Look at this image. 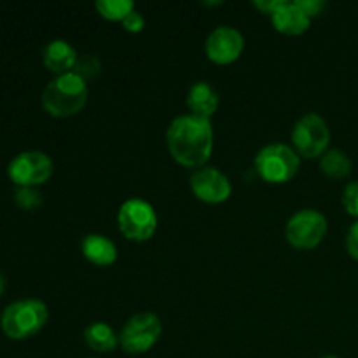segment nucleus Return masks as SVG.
Returning <instances> with one entry per match:
<instances>
[{"label": "nucleus", "mask_w": 358, "mask_h": 358, "mask_svg": "<svg viewBox=\"0 0 358 358\" xmlns=\"http://www.w3.org/2000/svg\"><path fill=\"white\" fill-rule=\"evenodd\" d=\"M245 38L233 27H217L205 41L206 56L217 65H229L243 52Z\"/></svg>", "instance_id": "11"}, {"label": "nucleus", "mask_w": 358, "mask_h": 358, "mask_svg": "<svg viewBox=\"0 0 358 358\" xmlns=\"http://www.w3.org/2000/svg\"><path fill=\"white\" fill-rule=\"evenodd\" d=\"M42 59H44L45 69L51 70L56 76H63V73H69L73 70L77 62V52L66 41L55 38L44 48Z\"/></svg>", "instance_id": "13"}, {"label": "nucleus", "mask_w": 358, "mask_h": 358, "mask_svg": "<svg viewBox=\"0 0 358 358\" xmlns=\"http://www.w3.org/2000/svg\"><path fill=\"white\" fill-rule=\"evenodd\" d=\"M72 72L77 73V76L84 80L94 79V77H98L101 73L100 58H98L96 55H91V52L77 56L76 66H73Z\"/></svg>", "instance_id": "19"}, {"label": "nucleus", "mask_w": 358, "mask_h": 358, "mask_svg": "<svg viewBox=\"0 0 358 358\" xmlns=\"http://www.w3.org/2000/svg\"><path fill=\"white\" fill-rule=\"evenodd\" d=\"M166 145L182 166L203 168L213 150L212 122L194 114L178 115L166 129Z\"/></svg>", "instance_id": "1"}, {"label": "nucleus", "mask_w": 358, "mask_h": 358, "mask_svg": "<svg viewBox=\"0 0 358 358\" xmlns=\"http://www.w3.org/2000/svg\"><path fill=\"white\" fill-rule=\"evenodd\" d=\"M55 171V163L42 150L20 152L7 166V175L17 187H37L45 184Z\"/></svg>", "instance_id": "9"}, {"label": "nucleus", "mask_w": 358, "mask_h": 358, "mask_svg": "<svg viewBox=\"0 0 358 358\" xmlns=\"http://www.w3.org/2000/svg\"><path fill=\"white\" fill-rule=\"evenodd\" d=\"M14 203L21 210H35L42 205V194L35 187H20L14 192Z\"/></svg>", "instance_id": "20"}, {"label": "nucleus", "mask_w": 358, "mask_h": 358, "mask_svg": "<svg viewBox=\"0 0 358 358\" xmlns=\"http://www.w3.org/2000/svg\"><path fill=\"white\" fill-rule=\"evenodd\" d=\"M327 229V219L324 213L313 208H303L289 219L285 236L292 247L311 250L324 241Z\"/></svg>", "instance_id": "8"}, {"label": "nucleus", "mask_w": 358, "mask_h": 358, "mask_svg": "<svg viewBox=\"0 0 358 358\" xmlns=\"http://www.w3.org/2000/svg\"><path fill=\"white\" fill-rule=\"evenodd\" d=\"M343 206L346 213L358 219V180L350 182L343 191Z\"/></svg>", "instance_id": "21"}, {"label": "nucleus", "mask_w": 358, "mask_h": 358, "mask_svg": "<svg viewBox=\"0 0 358 358\" xmlns=\"http://www.w3.org/2000/svg\"><path fill=\"white\" fill-rule=\"evenodd\" d=\"M90 91L86 80L77 73L69 72L56 76L42 91V107L55 117H70L80 112L86 105Z\"/></svg>", "instance_id": "2"}, {"label": "nucleus", "mask_w": 358, "mask_h": 358, "mask_svg": "<svg viewBox=\"0 0 358 358\" xmlns=\"http://www.w3.org/2000/svg\"><path fill=\"white\" fill-rule=\"evenodd\" d=\"M83 255L94 266H110L117 261V248L114 241L103 234H87L80 243Z\"/></svg>", "instance_id": "15"}, {"label": "nucleus", "mask_w": 358, "mask_h": 358, "mask_svg": "<svg viewBox=\"0 0 358 358\" xmlns=\"http://www.w3.org/2000/svg\"><path fill=\"white\" fill-rule=\"evenodd\" d=\"M191 189L194 196L201 201L210 203V205H219L224 203L233 192L229 178L213 166L198 168L189 178Z\"/></svg>", "instance_id": "10"}, {"label": "nucleus", "mask_w": 358, "mask_h": 358, "mask_svg": "<svg viewBox=\"0 0 358 358\" xmlns=\"http://www.w3.org/2000/svg\"><path fill=\"white\" fill-rule=\"evenodd\" d=\"M255 171L271 184H285L297 175L301 156L285 143H268L255 156Z\"/></svg>", "instance_id": "4"}, {"label": "nucleus", "mask_w": 358, "mask_h": 358, "mask_svg": "<svg viewBox=\"0 0 358 358\" xmlns=\"http://www.w3.org/2000/svg\"><path fill=\"white\" fill-rule=\"evenodd\" d=\"M296 3L311 17V20H313L315 16H318V14L325 9V6H327L324 0H296Z\"/></svg>", "instance_id": "24"}, {"label": "nucleus", "mask_w": 358, "mask_h": 358, "mask_svg": "<svg viewBox=\"0 0 358 358\" xmlns=\"http://www.w3.org/2000/svg\"><path fill=\"white\" fill-rule=\"evenodd\" d=\"M320 168L329 178L343 180L352 173V159L341 149H329L320 157Z\"/></svg>", "instance_id": "17"}, {"label": "nucleus", "mask_w": 358, "mask_h": 358, "mask_svg": "<svg viewBox=\"0 0 358 358\" xmlns=\"http://www.w3.org/2000/svg\"><path fill=\"white\" fill-rule=\"evenodd\" d=\"M346 250H348L350 257L358 261V220L350 226L348 233H346Z\"/></svg>", "instance_id": "23"}, {"label": "nucleus", "mask_w": 358, "mask_h": 358, "mask_svg": "<svg viewBox=\"0 0 358 358\" xmlns=\"http://www.w3.org/2000/svg\"><path fill=\"white\" fill-rule=\"evenodd\" d=\"M84 341L94 352L108 353L114 352L115 346L119 345V336L105 322H93L84 331Z\"/></svg>", "instance_id": "16"}, {"label": "nucleus", "mask_w": 358, "mask_h": 358, "mask_svg": "<svg viewBox=\"0 0 358 358\" xmlns=\"http://www.w3.org/2000/svg\"><path fill=\"white\" fill-rule=\"evenodd\" d=\"M329 142H331V129L322 115L310 112L297 119L294 124L292 143L294 150L299 156L308 159L322 157L329 150Z\"/></svg>", "instance_id": "5"}, {"label": "nucleus", "mask_w": 358, "mask_h": 358, "mask_svg": "<svg viewBox=\"0 0 358 358\" xmlns=\"http://www.w3.org/2000/svg\"><path fill=\"white\" fill-rule=\"evenodd\" d=\"M121 233L131 241H147L154 236L157 215L154 206L142 198H129L121 205L117 213Z\"/></svg>", "instance_id": "6"}, {"label": "nucleus", "mask_w": 358, "mask_h": 358, "mask_svg": "<svg viewBox=\"0 0 358 358\" xmlns=\"http://www.w3.org/2000/svg\"><path fill=\"white\" fill-rule=\"evenodd\" d=\"M3 289H6V278H3L2 275H0V296L3 294Z\"/></svg>", "instance_id": "26"}, {"label": "nucleus", "mask_w": 358, "mask_h": 358, "mask_svg": "<svg viewBox=\"0 0 358 358\" xmlns=\"http://www.w3.org/2000/svg\"><path fill=\"white\" fill-rule=\"evenodd\" d=\"M271 23L280 34L301 35L310 28L311 17L296 2H283L271 14Z\"/></svg>", "instance_id": "12"}, {"label": "nucleus", "mask_w": 358, "mask_h": 358, "mask_svg": "<svg viewBox=\"0 0 358 358\" xmlns=\"http://www.w3.org/2000/svg\"><path fill=\"white\" fill-rule=\"evenodd\" d=\"M283 2H285V0H255L254 6L257 7V9H261L262 13H266L271 16V14L275 13V10L278 9Z\"/></svg>", "instance_id": "25"}, {"label": "nucleus", "mask_w": 358, "mask_h": 358, "mask_svg": "<svg viewBox=\"0 0 358 358\" xmlns=\"http://www.w3.org/2000/svg\"><path fill=\"white\" fill-rule=\"evenodd\" d=\"M49 310L38 299H21L10 303L0 315V329L9 339H27L35 336L48 324Z\"/></svg>", "instance_id": "3"}, {"label": "nucleus", "mask_w": 358, "mask_h": 358, "mask_svg": "<svg viewBox=\"0 0 358 358\" xmlns=\"http://www.w3.org/2000/svg\"><path fill=\"white\" fill-rule=\"evenodd\" d=\"M320 358H339V357H336V355H324V357H320Z\"/></svg>", "instance_id": "27"}, {"label": "nucleus", "mask_w": 358, "mask_h": 358, "mask_svg": "<svg viewBox=\"0 0 358 358\" xmlns=\"http://www.w3.org/2000/svg\"><path fill=\"white\" fill-rule=\"evenodd\" d=\"M122 27H124V30L131 31V34H138V31H142L143 27H145V17L142 16L140 10L135 9L122 20Z\"/></svg>", "instance_id": "22"}, {"label": "nucleus", "mask_w": 358, "mask_h": 358, "mask_svg": "<svg viewBox=\"0 0 358 358\" xmlns=\"http://www.w3.org/2000/svg\"><path fill=\"white\" fill-rule=\"evenodd\" d=\"M94 7L101 14V17L110 21H121V23L131 10H135V3L131 0H98Z\"/></svg>", "instance_id": "18"}, {"label": "nucleus", "mask_w": 358, "mask_h": 358, "mask_svg": "<svg viewBox=\"0 0 358 358\" xmlns=\"http://www.w3.org/2000/svg\"><path fill=\"white\" fill-rule=\"evenodd\" d=\"M163 334V324L154 313H136L129 318L119 334V345L126 353L138 355L145 353L159 341Z\"/></svg>", "instance_id": "7"}, {"label": "nucleus", "mask_w": 358, "mask_h": 358, "mask_svg": "<svg viewBox=\"0 0 358 358\" xmlns=\"http://www.w3.org/2000/svg\"><path fill=\"white\" fill-rule=\"evenodd\" d=\"M219 93L210 83L199 80V83H194L189 87L187 107L191 114L210 119L219 108Z\"/></svg>", "instance_id": "14"}]
</instances>
